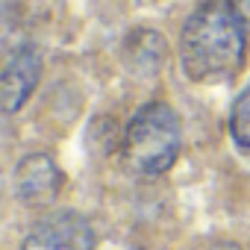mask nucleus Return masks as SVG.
<instances>
[{"label":"nucleus","mask_w":250,"mask_h":250,"mask_svg":"<svg viewBox=\"0 0 250 250\" xmlns=\"http://www.w3.org/2000/svg\"><path fill=\"white\" fill-rule=\"evenodd\" d=\"M232 9H235V15L241 18V24L250 30V0H232V3H229Z\"/></svg>","instance_id":"0eeeda50"},{"label":"nucleus","mask_w":250,"mask_h":250,"mask_svg":"<svg viewBox=\"0 0 250 250\" xmlns=\"http://www.w3.org/2000/svg\"><path fill=\"white\" fill-rule=\"evenodd\" d=\"M183 130L180 118L168 103H147L136 112L130 121L127 136H124V159L136 174L159 177L165 174L177 153H180Z\"/></svg>","instance_id":"f03ea898"},{"label":"nucleus","mask_w":250,"mask_h":250,"mask_svg":"<svg viewBox=\"0 0 250 250\" xmlns=\"http://www.w3.org/2000/svg\"><path fill=\"white\" fill-rule=\"evenodd\" d=\"M244 24L227 3H203L183 27V68L191 80H227L244 62Z\"/></svg>","instance_id":"f257e3e1"},{"label":"nucleus","mask_w":250,"mask_h":250,"mask_svg":"<svg viewBox=\"0 0 250 250\" xmlns=\"http://www.w3.org/2000/svg\"><path fill=\"white\" fill-rule=\"evenodd\" d=\"M15 188L30 206L50 203L62 188V171L50 156H27L15 171Z\"/></svg>","instance_id":"39448f33"},{"label":"nucleus","mask_w":250,"mask_h":250,"mask_svg":"<svg viewBox=\"0 0 250 250\" xmlns=\"http://www.w3.org/2000/svg\"><path fill=\"white\" fill-rule=\"evenodd\" d=\"M229 133L232 139L250 150V85L238 94L235 106H232V115H229Z\"/></svg>","instance_id":"423d86ee"},{"label":"nucleus","mask_w":250,"mask_h":250,"mask_svg":"<svg viewBox=\"0 0 250 250\" xmlns=\"http://www.w3.org/2000/svg\"><path fill=\"white\" fill-rule=\"evenodd\" d=\"M42 77V53L36 47H21L3 68L0 77V100L6 112H15L27 103L33 88L39 85Z\"/></svg>","instance_id":"20e7f679"},{"label":"nucleus","mask_w":250,"mask_h":250,"mask_svg":"<svg viewBox=\"0 0 250 250\" xmlns=\"http://www.w3.org/2000/svg\"><path fill=\"white\" fill-rule=\"evenodd\" d=\"M21 250H94V232L85 218L59 212L42 221L24 238Z\"/></svg>","instance_id":"7ed1b4c3"}]
</instances>
